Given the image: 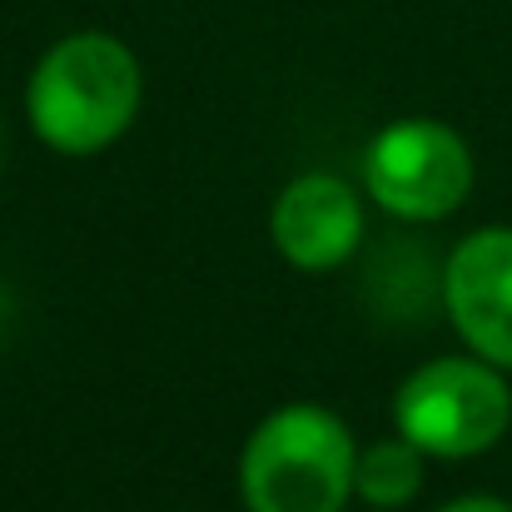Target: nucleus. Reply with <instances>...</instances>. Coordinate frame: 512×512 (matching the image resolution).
Returning <instances> with one entry per match:
<instances>
[{"label":"nucleus","instance_id":"nucleus-1","mask_svg":"<svg viewBox=\"0 0 512 512\" xmlns=\"http://www.w3.org/2000/svg\"><path fill=\"white\" fill-rule=\"evenodd\" d=\"M25 110L50 150L100 155L130 130L140 110V60L115 35H65L35 65Z\"/></svg>","mask_w":512,"mask_h":512},{"label":"nucleus","instance_id":"nucleus-8","mask_svg":"<svg viewBox=\"0 0 512 512\" xmlns=\"http://www.w3.org/2000/svg\"><path fill=\"white\" fill-rule=\"evenodd\" d=\"M438 512H512V503H503V498H458V503H448V508H438Z\"/></svg>","mask_w":512,"mask_h":512},{"label":"nucleus","instance_id":"nucleus-3","mask_svg":"<svg viewBox=\"0 0 512 512\" xmlns=\"http://www.w3.org/2000/svg\"><path fill=\"white\" fill-rule=\"evenodd\" d=\"M393 423L428 458H473L508 433L512 388L488 358H433L398 388Z\"/></svg>","mask_w":512,"mask_h":512},{"label":"nucleus","instance_id":"nucleus-7","mask_svg":"<svg viewBox=\"0 0 512 512\" xmlns=\"http://www.w3.org/2000/svg\"><path fill=\"white\" fill-rule=\"evenodd\" d=\"M423 488V453L408 438H388L358 453V473H353V493L378 512H393L413 503Z\"/></svg>","mask_w":512,"mask_h":512},{"label":"nucleus","instance_id":"nucleus-4","mask_svg":"<svg viewBox=\"0 0 512 512\" xmlns=\"http://www.w3.org/2000/svg\"><path fill=\"white\" fill-rule=\"evenodd\" d=\"M363 184L398 219H448L473 189V150L443 120H398L368 145Z\"/></svg>","mask_w":512,"mask_h":512},{"label":"nucleus","instance_id":"nucleus-5","mask_svg":"<svg viewBox=\"0 0 512 512\" xmlns=\"http://www.w3.org/2000/svg\"><path fill=\"white\" fill-rule=\"evenodd\" d=\"M443 304L478 358L512 368V229H478L453 249Z\"/></svg>","mask_w":512,"mask_h":512},{"label":"nucleus","instance_id":"nucleus-2","mask_svg":"<svg viewBox=\"0 0 512 512\" xmlns=\"http://www.w3.org/2000/svg\"><path fill=\"white\" fill-rule=\"evenodd\" d=\"M358 448L339 413L289 403L269 413L239 458L249 512H343L353 498Z\"/></svg>","mask_w":512,"mask_h":512},{"label":"nucleus","instance_id":"nucleus-6","mask_svg":"<svg viewBox=\"0 0 512 512\" xmlns=\"http://www.w3.org/2000/svg\"><path fill=\"white\" fill-rule=\"evenodd\" d=\"M269 234H274L279 254L294 269L324 274V269H339L343 259L358 249L363 204H358L353 184H343L339 174H299L274 199Z\"/></svg>","mask_w":512,"mask_h":512}]
</instances>
